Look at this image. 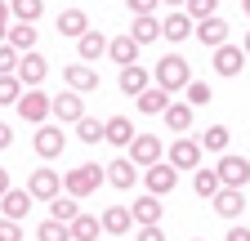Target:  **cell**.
Here are the masks:
<instances>
[{"instance_id":"83f0119b","label":"cell","mask_w":250,"mask_h":241,"mask_svg":"<svg viewBox=\"0 0 250 241\" xmlns=\"http://www.w3.org/2000/svg\"><path fill=\"white\" fill-rule=\"evenodd\" d=\"M67 228H72V241H99V232H103V219H94V215H85V210H81V215H76Z\"/></svg>"},{"instance_id":"7a4b0ae2","label":"cell","mask_w":250,"mask_h":241,"mask_svg":"<svg viewBox=\"0 0 250 241\" xmlns=\"http://www.w3.org/2000/svg\"><path fill=\"white\" fill-rule=\"evenodd\" d=\"M152 80L161 85V89H170V94H174V89H183L188 80H192V67H188V58H183V54H166L161 63L152 67Z\"/></svg>"},{"instance_id":"5bb4252c","label":"cell","mask_w":250,"mask_h":241,"mask_svg":"<svg viewBox=\"0 0 250 241\" xmlns=\"http://www.w3.org/2000/svg\"><path fill=\"white\" fill-rule=\"evenodd\" d=\"M62 80H67V89H76V94H94V89H99V72L89 63H67L62 67Z\"/></svg>"},{"instance_id":"836d02e7","label":"cell","mask_w":250,"mask_h":241,"mask_svg":"<svg viewBox=\"0 0 250 241\" xmlns=\"http://www.w3.org/2000/svg\"><path fill=\"white\" fill-rule=\"evenodd\" d=\"M201 152H228V125L201 130Z\"/></svg>"},{"instance_id":"2e32d148","label":"cell","mask_w":250,"mask_h":241,"mask_svg":"<svg viewBox=\"0 0 250 241\" xmlns=\"http://www.w3.org/2000/svg\"><path fill=\"white\" fill-rule=\"evenodd\" d=\"M139 40L130 36V32H121V36H107V58H112V63L116 67H125V63H139Z\"/></svg>"},{"instance_id":"277c9868","label":"cell","mask_w":250,"mask_h":241,"mask_svg":"<svg viewBox=\"0 0 250 241\" xmlns=\"http://www.w3.org/2000/svg\"><path fill=\"white\" fill-rule=\"evenodd\" d=\"M14 107H18V116H22V120L41 125V120H49V112H54V99H49V94H41V85H36V89H22V99H18Z\"/></svg>"},{"instance_id":"7c38bea8","label":"cell","mask_w":250,"mask_h":241,"mask_svg":"<svg viewBox=\"0 0 250 241\" xmlns=\"http://www.w3.org/2000/svg\"><path fill=\"white\" fill-rule=\"evenodd\" d=\"M27 192L36 197V201H45V205H49V201L62 192V179H58L54 170H31V179H27Z\"/></svg>"},{"instance_id":"bcb514c9","label":"cell","mask_w":250,"mask_h":241,"mask_svg":"<svg viewBox=\"0 0 250 241\" xmlns=\"http://www.w3.org/2000/svg\"><path fill=\"white\" fill-rule=\"evenodd\" d=\"M9 143H14V130L5 125V120H0V147H9Z\"/></svg>"},{"instance_id":"484cf974","label":"cell","mask_w":250,"mask_h":241,"mask_svg":"<svg viewBox=\"0 0 250 241\" xmlns=\"http://www.w3.org/2000/svg\"><path fill=\"white\" fill-rule=\"evenodd\" d=\"M54 27H58L62 36H72V40H76V36L89 32V18H85V9H62V14L54 18Z\"/></svg>"},{"instance_id":"60d3db41","label":"cell","mask_w":250,"mask_h":241,"mask_svg":"<svg viewBox=\"0 0 250 241\" xmlns=\"http://www.w3.org/2000/svg\"><path fill=\"white\" fill-rule=\"evenodd\" d=\"M156 5H161V0H125V9H130L134 18L139 14H156Z\"/></svg>"},{"instance_id":"f546056e","label":"cell","mask_w":250,"mask_h":241,"mask_svg":"<svg viewBox=\"0 0 250 241\" xmlns=\"http://www.w3.org/2000/svg\"><path fill=\"white\" fill-rule=\"evenodd\" d=\"M5 45H14L18 54H27V49H36V27H31V22H14L9 32H5Z\"/></svg>"},{"instance_id":"b9f144b4","label":"cell","mask_w":250,"mask_h":241,"mask_svg":"<svg viewBox=\"0 0 250 241\" xmlns=\"http://www.w3.org/2000/svg\"><path fill=\"white\" fill-rule=\"evenodd\" d=\"M134 241H166V232H161V223H143Z\"/></svg>"},{"instance_id":"8992f818","label":"cell","mask_w":250,"mask_h":241,"mask_svg":"<svg viewBox=\"0 0 250 241\" xmlns=\"http://www.w3.org/2000/svg\"><path fill=\"white\" fill-rule=\"evenodd\" d=\"M143 183H147V192H152V197H166V192H174V188H179V170H174L170 161H156V165H147V170H143Z\"/></svg>"},{"instance_id":"7dc6e473","label":"cell","mask_w":250,"mask_h":241,"mask_svg":"<svg viewBox=\"0 0 250 241\" xmlns=\"http://www.w3.org/2000/svg\"><path fill=\"white\" fill-rule=\"evenodd\" d=\"M5 192H9V170L0 165V197H5Z\"/></svg>"},{"instance_id":"30bf717a","label":"cell","mask_w":250,"mask_h":241,"mask_svg":"<svg viewBox=\"0 0 250 241\" xmlns=\"http://www.w3.org/2000/svg\"><path fill=\"white\" fill-rule=\"evenodd\" d=\"M18 80H22V89H36L45 76H49V63H45V58L36 54V49H27L22 58H18V72H14Z\"/></svg>"},{"instance_id":"f6af8a7d","label":"cell","mask_w":250,"mask_h":241,"mask_svg":"<svg viewBox=\"0 0 250 241\" xmlns=\"http://www.w3.org/2000/svg\"><path fill=\"white\" fill-rule=\"evenodd\" d=\"M224 241H250V228H241V223H237V228H232V232H228Z\"/></svg>"},{"instance_id":"7bdbcfd3","label":"cell","mask_w":250,"mask_h":241,"mask_svg":"<svg viewBox=\"0 0 250 241\" xmlns=\"http://www.w3.org/2000/svg\"><path fill=\"white\" fill-rule=\"evenodd\" d=\"M0 241H22V223L5 219V223H0Z\"/></svg>"},{"instance_id":"e575fe53","label":"cell","mask_w":250,"mask_h":241,"mask_svg":"<svg viewBox=\"0 0 250 241\" xmlns=\"http://www.w3.org/2000/svg\"><path fill=\"white\" fill-rule=\"evenodd\" d=\"M192 188H197V197H214L224 183H219L214 170H192Z\"/></svg>"},{"instance_id":"cb8c5ba5","label":"cell","mask_w":250,"mask_h":241,"mask_svg":"<svg viewBox=\"0 0 250 241\" xmlns=\"http://www.w3.org/2000/svg\"><path fill=\"white\" fill-rule=\"evenodd\" d=\"M130 228H134L130 205H107V210H103V232H107V237H125Z\"/></svg>"},{"instance_id":"816d5d0a","label":"cell","mask_w":250,"mask_h":241,"mask_svg":"<svg viewBox=\"0 0 250 241\" xmlns=\"http://www.w3.org/2000/svg\"><path fill=\"white\" fill-rule=\"evenodd\" d=\"M192 241H201V237H192Z\"/></svg>"},{"instance_id":"d6986e66","label":"cell","mask_w":250,"mask_h":241,"mask_svg":"<svg viewBox=\"0 0 250 241\" xmlns=\"http://www.w3.org/2000/svg\"><path fill=\"white\" fill-rule=\"evenodd\" d=\"M210 201H214V215H219V219H237L241 210H246V197H241V188H219Z\"/></svg>"},{"instance_id":"8fae6325","label":"cell","mask_w":250,"mask_h":241,"mask_svg":"<svg viewBox=\"0 0 250 241\" xmlns=\"http://www.w3.org/2000/svg\"><path fill=\"white\" fill-rule=\"evenodd\" d=\"M54 120H62V125H76V120L85 116V99L76 94V89H62V94L54 99V112H49Z\"/></svg>"},{"instance_id":"5b68a950","label":"cell","mask_w":250,"mask_h":241,"mask_svg":"<svg viewBox=\"0 0 250 241\" xmlns=\"http://www.w3.org/2000/svg\"><path fill=\"white\" fill-rule=\"evenodd\" d=\"M214 174H219V183H224V188H246L250 183V161L237 157V152H224L219 165H214Z\"/></svg>"},{"instance_id":"f35d334b","label":"cell","mask_w":250,"mask_h":241,"mask_svg":"<svg viewBox=\"0 0 250 241\" xmlns=\"http://www.w3.org/2000/svg\"><path fill=\"white\" fill-rule=\"evenodd\" d=\"M183 9H188V18H192V22H201V18H210V14L219 9V0H188Z\"/></svg>"},{"instance_id":"4316f807","label":"cell","mask_w":250,"mask_h":241,"mask_svg":"<svg viewBox=\"0 0 250 241\" xmlns=\"http://www.w3.org/2000/svg\"><path fill=\"white\" fill-rule=\"evenodd\" d=\"M130 215H134V223H139V228H143V223H161V197L143 192V197L130 205Z\"/></svg>"},{"instance_id":"ffe728a7","label":"cell","mask_w":250,"mask_h":241,"mask_svg":"<svg viewBox=\"0 0 250 241\" xmlns=\"http://www.w3.org/2000/svg\"><path fill=\"white\" fill-rule=\"evenodd\" d=\"M192 112H197L192 103H174V99H170V107L161 112V120H166L170 134H188V130H192Z\"/></svg>"},{"instance_id":"8d00e7d4","label":"cell","mask_w":250,"mask_h":241,"mask_svg":"<svg viewBox=\"0 0 250 241\" xmlns=\"http://www.w3.org/2000/svg\"><path fill=\"white\" fill-rule=\"evenodd\" d=\"M210 99H214V94H210V85H206V80H188V85H183V103H192V107H206Z\"/></svg>"},{"instance_id":"9a60e30c","label":"cell","mask_w":250,"mask_h":241,"mask_svg":"<svg viewBox=\"0 0 250 241\" xmlns=\"http://www.w3.org/2000/svg\"><path fill=\"white\" fill-rule=\"evenodd\" d=\"M76 58H81V63H99V58H107V36L99 32V27H89L85 36H76Z\"/></svg>"},{"instance_id":"44dd1931","label":"cell","mask_w":250,"mask_h":241,"mask_svg":"<svg viewBox=\"0 0 250 241\" xmlns=\"http://www.w3.org/2000/svg\"><path fill=\"white\" fill-rule=\"evenodd\" d=\"M192 27H197V22L188 18V9H174V14H166V18H161V36L179 45V40H188V36H192Z\"/></svg>"},{"instance_id":"1f68e13d","label":"cell","mask_w":250,"mask_h":241,"mask_svg":"<svg viewBox=\"0 0 250 241\" xmlns=\"http://www.w3.org/2000/svg\"><path fill=\"white\" fill-rule=\"evenodd\" d=\"M9 14H14L18 22H36V18L45 14V0H9Z\"/></svg>"},{"instance_id":"f907efd6","label":"cell","mask_w":250,"mask_h":241,"mask_svg":"<svg viewBox=\"0 0 250 241\" xmlns=\"http://www.w3.org/2000/svg\"><path fill=\"white\" fill-rule=\"evenodd\" d=\"M241 9H246V18H250V0H241Z\"/></svg>"},{"instance_id":"e0dca14e","label":"cell","mask_w":250,"mask_h":241,"mask_svg":"<svg viewBox=\"0 0 250 241\" xmlns=\"http://www.w3.org/2000/svg\"><path fill=\"white\" fill-rule=\"evenodd\" d=\"M147 85H152V72H147L143 63H125V67H121V94H125V99H139Z\"/></svg>"},{"instance_id":"f1b7e54d","label":"cell","mask_w":250,"mask_h":241,"mask_svg":"<svg viewBox=\"0 0 250 241\" xmlns=\"http://www.w3.org/2000/svg\"><path fill=\"white\" fill-rule=\"evenodd\" d=\"M130 36H134L139 45H152L156 36H161V18H156V14H139L134 27H130Z\"/></svg>"},{"instance_id":"7402d4cb","label":"cell","mask_w":250,"mask_h":241,"mask_svg":"<svg viewBox=\"0 0 250 241\" xmlns=\"http://www.w3.org/2000/svg\"><path fill=\"white\" fill-rule=\"evenodd\" d=\"M107 183H112V188H121V192H130V188L139 183V165H134L130 157L112 161V165H107Z\"/></svg>"},{"instance_id":"681fc988","label":"cell","mask_w":250,"mask_h":241,"mask_svg":"<svg viewBox=\"0 0 250 241\" xmlns=\"http://www.w3.org/2000/svg\"><path fill=\"white\" fill-rule=\"evenodd\" d=\"M241 49H246V58H250V32H246V45H241Z\"/></svg>"},{"instance_id":"603a6c76","label":"cell","mask_w":250,"mask_h":241,"mask_svg":"<svg viewBox=\"0 0 250 241\" xmlns=\"http://www.w3.org/2000/svg\"><path fill=\"white\" fill-rule=\"evenodd\" d=\"M192 32H197V40H201V45H210V49H214V45H224V40H228V22L219 18V14H210V18H201V22L192 27Z\"/></svg>"},{"instance_id":"ac0fdd59","label":"cell","mask_w":250,"mask_h":241,"mask_svg":"<svg viewBox=\"0 0 250 241\" xmlns=\"http://www.w3.org/2000/svg\"><path fill=\"white\" fill-rule=\"evenodd\" d=\"M134 134H139V130H134V120H130V116H112V120H103V139H107L112 147H121V152L130 147Z\"/></svg>"},{"instance_id":"d6a6232c","label":"cell","mask_w":250,"mask_h":241,"mask_svg":"<svg viewBox=\"0 0 250 241\" xmlns=\"http://www.w3.org/2000/svg\"><path fill=\"white\" fill-rule=\"evenodd\" d=\"M22 99V80L14 72H0V107H14Z\"/></svg>"},{"instance_id":"c3c4849f","label":"cell","mask_w":250,"mask_h":241,"mask_svg":"<svg viewBox=\"0 0 250 241\" xmlns=\"http://www.w3.org/2000/svg\"><path fill=\"white\" fill-rule=\"evenodd\" d=\"M161 5H174V9H183V5H188V0H161Z\"/></svg>"},{"instance_id":"d4e9b609","label":"cell","mask_w":250,"mask_h":241,"mask_svg":"<svg viewBox=\"0 0 250 241\" xmlns=\"http://www.w3.org/2000/svg\"><path fill=\"white\" fill-rule=\"evenodd\" d=\"M134 107H139V112H147V116H156V112H166V107H170V89H161V85L152 80V85L143 89V94L134 99Z\"/></svg>"},{"instance_id":"9c48e42d","label":"cell","mask_w":250,"mask_h":241,"mask_svg":"<svg viewBox=\"0 0 250 241\" xmlns=\"http://www.w3.org/2000/svg\"><path fill=\"white\" fill-rule=\"evenodd\" d=\"M130 161H134L139 170L156 165V161H161V134H134V139H130Z\"/></svg>"},{"instance_id":"4dcf8cb0","label":"cell","mask_w":250,"mask_h":241,"mask_svg":"<svg viewBox=\"0 0 250 241\" xmlns=\"http://www.w3.org/2000/svg\"><path fill=\"white\" fill-rule=\"evenodd\" d=\"M76 215H81V201H76V197H62V192H58V197L49 201V219H58V223H72Z\"/></svg>"},{"instance_id":"3957f363","label":"cell","mask_w":250,"mask_h":241,"mask_svg":"<svg viewBox=\"0 0 250 241\" xmlns=\"http://www.w3.org/2000/svg\"><path fill=\"white\" fill-rule=\"evenodd\" d=\"M31 147H36L41 161H58L62 147H67V134L58 130V120H54V125H49V120H41V125H36V139H31Z\"/></svg>"},{"instance_id":"6da1fadb","label":"cell","mask_w":250,"mask_h":241,"mask_svg":"<svg viewBox=\"0 0 250 241\" xmlns=\"http://www.w3.org/2000/svg\"><path fill=\"white\" fill-rule=\"evenodd\" d=\"M107 183V165H76V170H67V179H62V192H67V197H94V192H99Z\"/></svg>"},{"instance_id":"74e56055","label":"cell","mask_w":250,"mask_h":241,"mask_svg":"<svg viewBox=\"0 0 250 241\" xmlns=\"http://www.w3.org/2000/svg\"><path fill=\"white\" fill-rule=\"evenodd\" d=\"M76 139H81V143H103V120L81 116V120H76Z\"/></svg>"},{"instance_id":"ee69618b","label":"cell","mask_w":250,"mask_h":241,"mask_svg":"<svg viewBox=\"0 0 250 241\" xmlns=\"http://www.w3.org/2000/svg\"><path fill=\"white\" fill-rule=\"evenodd\" d=\"M9 18H14V14H9V0H0V45H5V32H9Z\"/></svg>"},{"instance_id":"ba28073f","label":"cell","mask_w":250,"mask_h":241,"mask_svg":"<svg viewBox=\"0 0 250 241\" xmlns=\"http://www.w3.org/2000/svg\"><path fill=\"white\" fill-rule=\"evenodd\" d=\"M166 161L174 170H197L201 165V139H174L170 152H166Z\"/></svg>"},{"instance_id":"52a82bcc","label":"cell","mask_w":250,"mask_h":241,"mask_svg":"<svg viewBox=\"0 0 250 241\" xmlns=\"http://www.w3.org/2000/svg\"><path fill=\"white\" fill-rule=\"evenodd\" d=\"M210 63H214L219 76H228V80H232V76H241V67H246V49L224 40V45H214V58H210Z\"/></svg>"},{"instance_id":"d590c367","label":"cell","mask_w":250,"mask_h":241,"mask_svg":"<svg viewBox=\"0 0 250 241\" xmlns=\"http://www.w3.org/2000/svg\"><path fill=\"white\" fill-rule=\"evenodd\" d=\"M36 241H72V228L58 223V219H45V223L36 228Z\"/></svg>"},{"instance_id":"4fadbf2b","label":"cell","mask_w":250,"mask_h":241,"mask_svg":"<svg viewBox=\"0 0 250 241\" xmlns=\"http://www.w3.org/2000/svg\"><path fill=\"white\" fill-rule=\"evenodd\" d=\"M31 205H36V197H31L27 188H9L5 197H0V215H5V219H14V223H22Z\"/></svg>"},{"instance_id":"ab89813d","label":"cell","mask_w":250,"mask_h":241,"mask_svg":"<svg viewBox=\"0 0 250 241\" xmlns=\"http://www.w3.org/2000/svg\"><path fill=\"white\" fill-rule=\"evenodd\" d=\"M18 58H22V54H18L14 45H0V72H18Z\"/></svg>"}]
</instances>
